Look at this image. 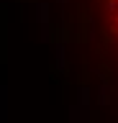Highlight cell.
Returning a JSON list of instances; mask_svg holds the SVG:
<instances>
[{
  "label": "cell",
  "instance_id": "cell-1",
  "mask_svg": "<svg viewBox=\"0 0 118 123\" xmlns=\"http://www.w3.org/2000/svg\"><path fill=\"white\" fill-rule=\"evenodd\" d=\"M95 13V28L100 33V49L118 72V0H90Z\"/></svg>",
  "mask_w": 118,
  "mask_h": 123
}]
</instances>
